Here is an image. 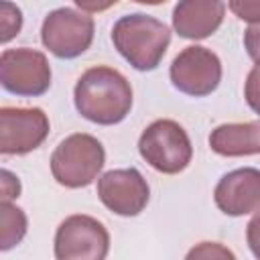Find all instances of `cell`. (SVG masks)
Instances as JSON below:
<instances>
[{
  "instance_id": "cell-1",
  "label": "cell",
  "mask_w": 260,
  "mask_h": 260,
  "mask_svg": "<svg viewBox=\"0 0 260 260\" xmlns=\"http://www.w3.org/2000/svg\"><path fill=\"white\" fill-rule=\"evenodd\" d=\"M73 102L85 120L100 126H114L132 110V85L118 69L95 65L77 79Z\"/></svg>"
},
{
  "instance_id": "cell-2",
  "label": "cell",
  "mask_w": 260,
  "mask_h": 260,
  "mask_svg": "<svg viewBox=\"0 0 260 260\" xmlns=\"http://www.w3.org/2000/svg\"><path fill=\"white\" fill-rule=\"evenodd\" d=\"M112 43L136 71H152L169 49L171 30L158 18L134 12L114 22Z\"/></svg>"
},
{
  "instance_id": "cell-3",
  "label": "cell",
  "mask_w": 260,
  "mask_h": 260,
  "mask_svg": "<svg viewBox=\"0 0 260 260\" xmlns=\"http://www.w3.org/2000/svg\"><path fill=\"white\" fill-rule=\"evenodd\" d=\"M106 150L102 142L85 132L67 136L51 154L53 179L67 189H81L91 185L102 173Z\"/></svg>"
},
{
  "instance_id": "cell-4",
  "label": "cell",
  "mask_w": 260,
  "mask_h": 260,
  "mask_svg": "<svg viewBox=\"0 0 260 260\" xmlns=\"http://www.w3.org/2000/svg\"><path fill=\"white\" fill-rule=\"evenodd\" d=\"M140 156L162 175L185 171L193 158V146L185 128L169 118L148 124L138 138Z\"/></svg>"
},
{
  "instance_id": "cell-5",
  "label": "cell",
  "mask_w": 260,
  "mask_h": 260,
  "mask_svg": "<svg viewBox=\"0 0 260 260\" xmlns=\"http://www.w3.org/2000/svg\"><path fill=\"white\" fill-rule=\"evenodd\" d=\"M95 24L91 14L63 6L49 12L41 26V41L49 53L59 59H75L83 55L93 41Z\"/></svg>"
},
{
  "instance_id": "cell-6",
  "label": "cell",
  "mask_w": 260,
  "mask_h": 260,
  "mask_svg": "<svg viewBox=\"0 0 260 260\" xmlns=\"http://www.w3.org/2000/svg\"><path fill=\"white\" fill-rule=\"evenodd\" d=\"M0 83L8 93L20 98L43 95L51 87V65L45 53L18 47L0 55Z\"/></svg>"
},
{
  "instance_id": "cell-7",
  "label": "cell",
  "mask_w": 260,
  "mask_h": 260,
  "mask_svg": "<svg viewBox=\"0 0 260 260\" xmlns=\"http://www.w3.org/2000/svg\"><path fill=\"white\" fill-rule=\"evenodd\" d=\"M108 252L110 234L106 225L91 215H69L55 232L57 260H106Z\"/></svg>"
},
{
  "instance_id": "cell-8",
  "label": "cell",
  "mask_w": 260,
  "mask_h": 260,
  "mask_svg": "<svg viewBox=\"0 0 260 260\" xmlns=\"http://www.w3.org/2000/svg\"><path fill=\"white\" fill-rule=\"evenodd\" d=\"M169 75L181 93L205 98L213 93L221 81V61L211 49L191 45L173 59Z\"/></svg>"
},
{
  "instance_id": "cell-9",
  "label": "cell",
  "mask_w": 260,
  "mask_h": 260,
  "mask_svg": "<svg viewBox=\"0 0 260 260\" xmlns=\"http://www.w3.org/2000/svg\"><path fill=\"white\" fill-rule=\"evenodd\" d=\"M49 136V118L41 108L0 110V152L28 154Z\"/></svg>"
},
{
  "instance_id": "cell-10",
  "label": "cell",
  "mask_w": 260,
  "mask_h": 260,
  "mask_svg": "<svg viewBox=\"0 0 260 260\" xmlns=\"http://www.w3.org/2000/svg\"><path fill=\"white\" fill-rule=\"evenodd\" d=\"M98 197L112 213L134 217L148 205L150 189L138 169H112L98 179Z\"/></svg>"
},
{
  "instance_id": "cell-11",
  "label": "cell",
  "mask_w": 260,
  "mask_h": 260,
  "mask_svg": "<svg viewBox=\"0 0 260 260\" xmlns=\"http://www.w3.org/2000/svg\"><path fill=\"white\" fill-rule=\"evenodd\" d=\"M217 209L230 217H240L260 207V169L244 167L225 173L213 191Z\"/></svg>"
},
{
  "instance_id": "cell-12",
  "label": "cell",
  "mask_w": 260,
  "mask_h": 260,
  "mask_svg": "<svg viewBox=\"0 0 260 260\" xmlns=\"http://www.w3.org/2000/svg\"><path fill=\"white\" fill-rule=\"evenodd\" d=\"M223 14L225 4L219 0H183L173 10V28L183 39L201 41L221 26Z\"/></svg>"
},
{
  "instance_id": "cell-13",
  "label": "cell",
  "mask_w": 260,
  "mask_h": 260,
  "mask_svg": "<svg viewBox=\"0 0 260 260\" xmlns=\"http://www.w3.org/2000/svg\"><path fill=\"white\" fill-rule=\"evenodd\" d=\"M209 146L219 156L260 154V120L232 122L211 130Z\"/></svg>"
},
{
  "instance_id": "cell-14",
  "label": "cell",
  "mask_w": 260,
  "mask_h": 260,
  "mask_svg": "<svg viewBox=\"0 0 260 260\" xmlns=\"http://www.w3.org/2000/svg\"><path fill=\"white\" fill-rule=\"evenodd\" d=\"M26 215L20 207L2 201L0 205V248L2 252H8L16 244L22 242L26 234Z\"/></svg>"
},
{
  "instance_id": "cell-15",
  "label": "cell",
  "mask_w": 260,
  "mask_h": 260,
  "mask_svg": "<svg viewBox=\"0 0 260 260\" xmlns=\"http://www.w3.org/2000/svg\"><path fill=\"white\" fill-rule=\"evenodd\" d=\"M20 26H22L20 8L10 2H2L0 4V41L8 43L10 39H14L20 32Z\"/></svg>"
},
{
  "instance_id": "cell-16",
  "label": "cell",
  "mask_w": 260,
  "mask_h": 260,
  "mask_svg": "<svg viewBox=\"0 0 260 260\" xmlns=\"http://www.w3.org/2000/svg\"><path fill=\"white\" fill-rule=\"evenodd\" d=\"M185 260H238V258L228 246L219 242H199L187 252Z\"/></svg>"
},
{
  "instance_id": "cell-17",
  "label": "cell",
  "mask_w": 260,
  "mask_h": 260,
  "mask_svg": "<svg viewBox=\"0 0 260 260\" xmlns=\"http://www.w3.org/2000/svg\"><path fill=\"white\" fill-rule=\"evenodd\" d=\"M228 8L250 24H260V0H232Z\"/></svg>"
},
{
  "instance_id": "cell-18",
  "label": "cell",
  "mask_w": 260,
  "mask_h": 260,
  "mask_svg": "<svg viewBox=\"0 0 260 260\" xmlns=\"http://www.w3.org/2000/svg\"><path fill=\"white\" fill-rule=\"evenodd\" d=\"M244 98L248 102V106L260 116V65H254L246 77V85H244Z\"/></svg>"
},
{
  "instance_id": "cell-19",
  "label": "cell",
  "mask_w": 260,
  "mask_h": 260,
  "mask_svg": "<svg viewBox=\"0 0 260 260\" xmlns=\"http://www.w3.org/2000/svg\"><path fill=\"white\" fill-rule=\"evenodd\" d=\"M244 47L256 65H260V24H250L244 30Z\"/></svg>"
},
{
  "instance_id": "cell-20",
  "label": "cell",
  "mask_w": 260,
  "mask_h": 260,
  "mask_svg": "<svg viewBox=\"0 0 260 260\" xmlns=\"http://www.w3.org/2000/svg\"><path fill=\"white\" fill-rule=\"evenodd\" d=\"M0 177H2V201L10 203L12 199H16L20 195V181L8 169H2L0 171Z\"/></svg>"
},
{
  "instance_id": "cell-21",
  "label": "cell",
  "mask_w": 260,
  "mask_h": 260,
  "mask_svg": "<svg viewBox=\"0 0 260 260\" xmlns=\"http://www.w3.org/2000/svg\"><path fill=\"white\" fill-rule=\"evenodd\" d=\"M246 240L252 250V254L260 260V211L254 213V217L246 225Z\"/></svg>"
}]
</instances>
